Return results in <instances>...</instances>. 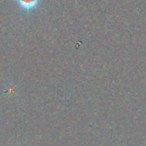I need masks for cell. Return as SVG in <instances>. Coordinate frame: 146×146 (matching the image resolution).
<instances>
[{"mask_svg":"<svg viewBox=\"0 0 146 146\" xmlns=\"http://www.w3.org/2000/svg\"><path fill=\"white\" fill-rule=\"evenodd\" d=\"M42 0H15L18 7L26 12H31L38 8Z\"/></svg>","mask_w":146,"mask_h":146,"instance_id":"obj_1","label":"cell"}]
</instances>
